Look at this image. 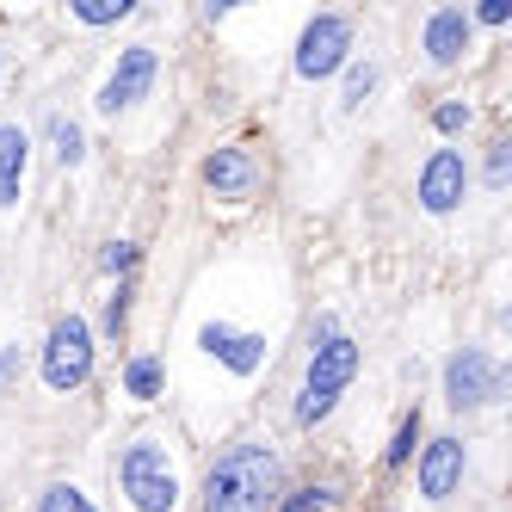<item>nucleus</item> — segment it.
Here are the masks:
<instances>
[{
	"label": "nucleus",
	"mask_w": 512,
	"mask_h": 512,
	"mask_svg": "<svg viewBox=\"0 0 512 512\" xmlns=\"http://www.w3.org/2000/svg\"><path fill=\"white\" fill-rule=\"evenodd\" d=\"M38 512H93V500H87L81 488H68V482H56V488H44Z\"/></svg>",
	"instance_id": "obj_18"
},
{
	"label": "nucleus",
	"mask_w": 512,
	"mask_h": 512,
	"mask_svg": "<svg viewBox=\"0 0 512 512\" xmlns=\"http://www.w3.org/2000/svg\"><path fill=\"white\" fill-rule=\"evenodd\" d=\"M321 506H327L321 488H303V494H290V500H284V512H321Z\"/></svg>",
	"instance_id": "obj_23"
},
{
	"label": "nucleus",
	"mask_w": 512,
	"mask_h": 512,
	"mask_svg": "<svg viewBox=\"0 0 512 512\" xmlns=\"http://www.w3.org/2000/svg\"><path fill=\"white\" fill-rule=\"evenodd\" d=\"M414 445H420V408H414V414H401V426H395V445L383 451V463H389V469H401V463L414 457Z\"/></svg>",
	"instance_id": "obj_16"
},
{
	"label": "nucleus",
	"mask_w": 512,
	"mask_h": 512,
	"mask_svg": "<svg viewBox=\"0 0 512 512\" xmlns=\"http://www.w3.org/2000/svg\"><path fill=\"white\" fill-rule=\"evenodd\" d=\"M371 87H377V68H371V62H358L352 75H346V105H364V93H371Z\"/></svg>",
	"instance_id": "obj_20"
},
{
	"label": "nucleus",
	"mask_w": 512,
	"mask_h": 512,
	"mask_svg": "<svg viewBox=\"0 0 512 512\" xmlns=\"http://www.w3.org/2000/svg\"><path fill=\"white\" fill-rule=\"evenodd\" d=\"M278 494V457L266 445H235L204 475V512H266Z\"/></svg>",
	"instance_id": "obj_1"
},
{
	"label": "nucleus",
	"mask_w": 512,
	"mask_h": 512,
	"mask_svg": "<svg viewBox=\"0 0 512 512\" xmlns=\"http://www.w3.org/2000/svg\"><path fill=\"white\" fill-rule=\"evenodd\" d=\"M352 50V25L340 13H315L303 25V38H297V75L303 81H321V75H334V68L346 62Z\"/></svg>",
	"instance_id": "obj_5"
},
{
	"label": "nucleus",
	"mask_w": 512,
	"mask_h": 512,
	"mask_svg": "<svg viewBox=\"0 0 512 512\" xmlns=\"http://www.w3.org/2000/svg\"><path fill=\"white\" fill-rule=\"evenodd\" d=\"M204 186L216 198H253V192H260V167H253L247 149H216L204 161Z\"/></svg>",
	"instance_id": "obj_10"
},
{
	"label": "nucleus",
	"mask_w": 512,
	"mask_h": 512,
	"mask_svg": "<svg viewBox=\"0 0 512 512\" xmlns=\"http://www.w3.org/2000/svg\"><path fill=\"white\" fill-rule=\"evenodd\" d=\"M463 186H469V167H463L457 149H438V155L420 167V204H426L432 216L457 210V204H463Z\"/></svg>",
	"instance_id": "obj_8"
},
{
	"label": "nucleus",
	"mask_w": 512,
	"mask_h": 512,
	"mask_svg": "<svg viewBox=\"0 0 512 512\" xmlns=\"http://www.w3.org/2000/svg\"><path fill=\"white\" fill-rule=\"evenodd\" d=\"M124 321H130V284H118V297L105 303V334L118 340V334H124Z\"/></svg>",
	"instance_id": "obj_19"
},
{
	"label": "nucleus",
	"mask_w": 512,
	"mask_h": 512,
	"mask_svg": "<svg viewBox=\"0 0 512 512\" xmlns=\"http://www.w3.org/2000/svg\"><path fill=\"white\" fill-rule=\"evenodd\" d=\"M432 124H438V130H445V136H457V130H469V105H457V99H451V105H438V112H432Z\"/></svg>",
	"instance_id": "obj_21"
},
{
	"label": "nucleus",
	"mask_w": 512,
	"mask_h": 512,
	"mask_svg": "<svg viewBox=\"0 0 512 512\" xmlns=\"http://www.w3.org/2000/svg\"><path fill=\"white\" fill-rule=\"evenodd\" d=\"M25 130L19 124H0V210L19 204V173H25Z\"/></svg>",
	"instance_id": "obj_13"
},
{
	"label": "nucleus",
	"mask_w": 512,
	"mask_h": 512,
	"mask_svg": "<svg viewBox=\"0 0 512 512\" xmlns=\"http://www.w3.org/2000/svg\"><path fill=\"white\" fill-rule=\"evenodd\" d=\"M506 167H512L506 142H494V155H488V186H506Z\"/></svg>",
	"instance_id": "obj_24"
},
{
	"label": "nucleus",
	"mask_w": 512,
	"mask_h": 512,
	"mask_svg": "<svg viewBox=\"0 0 512 512\" xmlns=\"http://www.w3.org/2000/svg\"><path fill=\"white\" fill-rule=\"evenodd\" d=\"M204 352L223 358L235 377H253V371H260V358H266V340H260V334H241V327L210 321V327H204Z\"/></svg>",
	"instance_id": "obj_11"
},
{
	"label": "nucleus",
	"mask_w": 512,
	"mask_h": 512,
	"mask_svg": "<svg viewBox=\"0 0 512 512\" xmlns=\"http://www.w3.org/2000/svg\"><path fill=\"white\" fill-rule=\"evenodd\" d=\"M475 19H482V25H506V19H512V7H506V0H488V7L475 13Z\"/></svg>",
	"instance_id": "obj_25"
},
{
	"label": "nucleus",
	"mask_w": 512,
	"mask_h": 512,
	"mask_svg": "<svg viewBox=\"0 0 512 512\" xmlns=\"http://www.w3.org/2000/svg\"><path fill=\"white\" fill-rule=\"evenodd\" d=\"M463 50H469V13L463 7H438L426 19V56H432V68L463 62Z\"/></svg>",
	"instance_id": "obj_12"
},
{
	"label": "nucleus",
	"mask_w": 512,
	"mask_h": 512,
	"mask_svg": "<svg viewBox=\"0 0 512 512\" xmlns=\"http://www.w3.org/2000/svg\"><path fill=\"white\" fill-rule=\"evenodd\" d=\"M118 475H124V494L136 500V512H173V506H179V475H173L167 451L149 445V438L124 451Z\"/></svg>",
	"instance_id": "obj_3"
},
{
	"label": "nucleus",
	"mask_w": 512,
	"mask_h": 512,
	"mask_svg": "<svg viewBox=\"0 0 512 512\" xmlns=\"http://www.w3.org/2000/svg\"><path fill=\"white\" fill-rule=\"evenodd\" d=\"M155 75H161V56L149 50V44H130L124 56H118V68L105 75V87H99V112H124V105H136L142 93L155 87Z\"/></svg>",
	"instance_id": "obj_7"
},
{
	"label": "nucleus",
	"mask_w": 512,
	"mask_h": 512,
	"mask_svg": "<svg viewBox=\"0 0 512 512\" xmlns=\"http://www.w3.org/2000/svg\"><path fill=\"white\" fill-rule=\"evenodd\" d=\"M50 149H56V161H62V167H75V161L87 155L81 124H75V118H50Z\"/></svg>",
	"instance_id": "obj_14"
},
{
	"label": "nucleus",
	"mask_w": 512,
	"mask_h": 512,
	"mask_svg": "<svg viewBox=\"0 0 512 512\" xmlns=\"http://www.w3.org/2000/svg\"><path fill=\"white\" fill-rule=\"evenodd\" d=\"M105 272H118V278L136 272V247L130 241H112V247H105Z\"/></svg>",
	"instance_id": "obj_22"
},
{
	"label": "nucleus",
	"mask_w": 512,
	"mask_h": 512,
	"mask_svg": "<svg viewBox=\"0 0 512 512\" xmlns=\"http://www.w3.org/2000/svg\"><path fill=\"white\" fill-rule=\"evenodd\" d=\"M457 482H463V438H432L420 451V494L445 500V494H457Z\"/></svg>",
	"instance_id": "obj_9"
},
{
	"label": "nucleus",
	"mask_w": 512,
	"mask_h": 512,
	"mask_svg": "<svg viewBox=\"0 0 512 512\" xmlns=\"http://www.w3.org/2000/svg\"><path fill=\"white\" fill-rule=\"evenodd\" d=\"M87 377H93V327L81 315H62L50 327V346H44V383L56 395H68V389H81Z\"/></svg>",
	"instance_id": "obj_4"
},
{
	"label": "nucleus",
	"mask_w": 512,
	"mask_h": 512,
	"mask_svg": "<svg viewBox=\"0 0 512 512\" xmlns=\"http://www.w3.org/2000/svg\"><path fill=\"white\" fill-rule=\"evenodd\" d=\"M500 389H506V377H500V364L482 346L451 352V364H445V401L451 408H482V401H494Z\"/></svg>",
	"instance_id": "obj_6"
},
{
	"label": "nucleus",
	"mask_w": 512,
	"mask_h": 512,
	"mask_svg": "<svg viewBox=\"0 0 512 512\" xmlns=\"http://www.w3.org/2000/svg\"><path fill=\"white\" fill-rule=\"evenodd\" d=\"M124 389H130L136 401H155V395H161V358H130Z\"/></svg>",
	"instance_id": "obj_15"
},
{
	"label": "nucleus",
	"mask_w": 512,
	"mask_h": 512,
	"mask_svg": "<svg viewBox=\"0 0 512 512\" xmlns=\"http://www.w3.org/2000/svg\"><path fill=\"white\" fill-rule=\"evenodd\" d=\"M352 377H358V346L346 334H334V321H321V346L309 352V377L297 395V426H315L334 414V401L346 395Z\"/></svg>",
	"instance_id": "obj_2"
},
{
	"label": "nucleus",
	"mask_w": 512,
	"mask_h": 512,
	"mask_svg": "<svg viewBox=\"0 0 512 512\" xmlns=\"http://www.w3.org/2000/svg\"><path fill=\"white\" fill-rule=\"evenodd\" d=\"M75 19L81 25H118V19H130V0H75Z\"/></svg>",
	"instance_id": "obj_17"
}]
</instances>
